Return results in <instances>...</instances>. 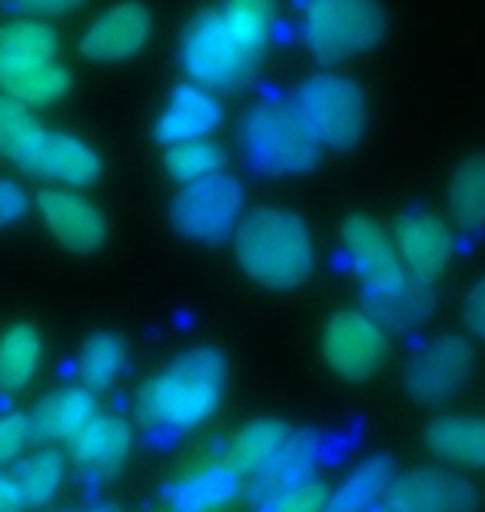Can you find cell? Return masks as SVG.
<instances>
[{
  "label": "cell",
  "mask_w": 485,
  "mask_h": 512,
  "mask_svg": "<svg viewBox=\"0 0 485 512\" xmlns=\"http://www.w3.org/2000/svg\"><path fill=\"white\" fill-rule=\"evenodd\" d=\"M280 0H216L190 17L180 37V64L190 84L240 87L253 80L270 50Z\"/></svg>",
  "instance_id": "obj_1"
},
{
  "label": "cell",
  "mask_w": 485,
  "mask_h": 512,
  "mask_svg": "<svg viewBox=\"0 0 485 512\" xmlns=\"http://www.w3.org/2000/svg\"><path fill=\"white\" fill-rule=\"evenodd\" d=\"M243 276L270 293H293L316 273V243L306 220L283 207L250 210L233 233Z\"/></svg>",
  "instance_id": "obj_2"
},
{
  "label": "cell",
  "mask_w": 485,
  "mask_h": 512,
  "mask_svg": "<svg viewBox=\"0 0 485 512\" xmlns=\"http://www.w3.org/2000/svg\"><path fill=\"white\" fill-rule=\"evenodd\" d=\"M226 356L213 346H193L180 353L167 370L143 383L137 416L157 433H190L203 426L223 403Z\"/></svg>",
  "instance_id": "obj_3"
},
{
  "label": "cell",
  "mask_w": 485,
  "mask_h": 512,
  "mask_svg": "<svg viewBox=\"0 0 485 512\" xmlns=\"http://www.w3.org/2000/svg\"><path fill=\"white\" fill-rule=\"evenodd\" d=\"M240 150L250 173L266 180L303 177L323 157L319 140L290 104H253L240 120Z\"/></svg>",
  "instance_id": "obj_4"
},
{
  "label": "cell",
  "mask_w": 485,
  "mask_h": 512,
  "mask_svg": "<svg viewBox=\"0 0 485 512\" xmlns=\"http://www.w3.org/2000/svg\"><path fill=\"white\" fill-rule=\"evenodd\" d=\"M299 30L319 64H343L383 44L389 14L379 0H299Z\"/></svg>",
  "instance_id": "obj_5"
},
{
  "label": "cell",
  "mask_w": 485,
  "mask_h": 512,
  "mask_svg": "<svg viewBox=\"0 0 485 512\" xmlns=\"http://www.w3.org/2000/svg\"><path fill=\"white\" fill-rule=\"evenodd\" d=\"M290 107L299 120L309 127V133L319 140V147L329 150H353L366 137L369 127V97L363 84L353 77L319 70L306 77L293 90Z\"/></svg>",
  "instance_id": "obj_6"
},
{
  "label": "cell",
  "mask_w": 485,
  "mask_h": 512,
  "mask_svg": "<svg viewBox=\"0 0 485 512\" xmlns=\"http://www.w3.org/2000/svg\"><path fill=\"white\" fill-rule=\"evenodd\" d=\"M243 207V183L230 173H213L196 183H183L170 203V227L190 243L220 247V243L233 240L243 220Z\"/></svg>",
  "instance_id": "obj_7"
},
{
  "label": "cell",
  "mask_w": 485,
  "mask_h": 512,
  "mask_svg": "<svg viewBox=\"0 0 485 512\" xmlns=\"http://www.w3.org/2000/svg\"><path fill=\"white\" fill-rule=\"evenodd\" d=\"M323 363L346 383H366L389 356V336L363 310H339L319 333Z\"/></svg>",
  "instance_id": "obj_8"
},
{
  "label": "cell",
  "mask_w": 485,
  "mask_h": 512,
  "mask_svg": "<svg viewBox=\"0 0 485 512\" xmlns=\"http://www.w3.org/2000/svg\"><path fill=\"white\" fill-rule=\"evenodd\" d=\"M476 353L462 336H439L419 346L406 366V393L419 406H446L469 386Z\"/></svg>",
  "instance_id": "obj_9"
},
{
  "label": "cell",
  "mask_w": 485,
  "mask_h": 512,
  "mask_svg": "<svg viewBox=\"0 0 485 512\" xmlns=\"http://www.w3.org/2000/svg\"><path fill=\"white\" fill-rule=\"evenodd\" d=\"M27 177L37 180H54L67 190H87L103 177V160L100 153L90 147L87 140L74 137L64 130H47L37 137V143L24 153V160L17 163Z\"/></svg>",
  "instance_id": "obj_10"
},
{
  "label": "cell",
  "mask_w": 485,
  "mask_h": 512,
  "mask_svg": "<svg viewBox=\"0 0 485 512\" xmlns=\"http://www.w3.org/2000/svg\"><path fill=\"white\" fill-rule=\"evenodd\" d=\"M392 243H396L402 266L426 283L439 280L452 260V247H456L449 223L426 207H409L406 213H399L396 227H392Z\"/></svg>",
  "instance_id": "obj_11"
},
{
  "label": "cell",
  "mask_w": 485,
  "mask_h": 512,
  "mask_svg": "<svg viewBox=\"0 0 485 512\" xmlns=\"http://www.w3.org/2000/svg\"><path fill=\"white\" fill-rule=\"evenodd\" d=\"M153 37V14L140 0H123L113 4L84 30L80 37V54L97 64H120V60L137 57Z\"/></svg>",
  "instance_id": "obj_12"
},
{
  "label": "cell",
  "mask_w": 485,
  "mask_h": 512,
  "mask_svg": "<svg viewBox=\"0 0 485 512\" xmlns=\"http://www.w3.org/2000/svg\"><path fill=\"white\" fill-rule=\"evenodd\" d=\"M389 499L402 512H476L479 493L462 473L452 469H412L392 479Z\"/></svg>",
  "instance_id": "obj_13"
},
{
  "label": "cell",
  "mask_w": 485,
  "mask_h": 512,
  "mask_svg": "<svg viewBox=\"0 0 485 512\" xmlns=\"http://www.w3.org/2000/svg\"><path fill=\"white\" fill-rule=\"evenodd\" d=\"M37 210L50 237L70 253H94L107 240V217L100 213L97 203L80 197L77 190H44L37 197Z\"/></svg>",
  "instance_id": "obj_14"
},
{
  "label": "cell",
  "mask_w": 485,
  "mask_h": 512,
  "mask_svg": "<svg viewBox=\"0 0 485 512\" xmlns=\"http://www.w3.org/2000/svg\"><path fill=\"white\" fill-rule=\"evenodd\" d=\"M363 313L383 326L386 333H412L436 310V290L409 270L383 286H363L359 290Z\"/></svg>",
  "instance_id": "obj_15"
},
{
  "label": "cell",
  "mask_w": 485,
  "mask_h": 512,
  "mask_svg": "<svg viewBox=\"0 0 485 512\" xmlns=\"http://www.w3.org/2000/svg\"><path fill=\"white\" fill-rule=\"evenodd\" d=\"M339 237H343L346 260L359 273L363 286H383L406 273V266H402L396 253V243H392L389 233L379 227L373 217H366V213L346 217Z\"/></svg>",
  "instance_id": "obj_16"
},
{
  "label": "cell",
  "mask_w": 485,
  "mask_h": 512,
  "mask_svg": "<svg viewBox=\"0 0 485 512\" xmlns=\"http://www.w3.org/2000/svg\"><path fill=\"white\" fill-rule=\"evenodd\" d=\"M220 124H223L220 100L200 84H180L170 90L167 104H163L157 124H153V137L163 147H173V143L210 137Z\"/></svg>",
  "instance_id": "obj_17"
},
{
  "label": "cell",
  "mask_w": 485,
  "mask_h": 512,
  "mask_svg": "<svg viewBox=\"0 0 485 512\" xmlns=\"http://www.w3.org/2000/svg\"><path fill=\"white\" fill-rule=\"evenodd\" d=\"M133 433L120 416H97L74 443H70V463L80 469L87 483H107L117 476L123 459L130 456Z\"/></svg>",
  "instance_id": "obj_18"
},
{
  "label": "cell",
  "mask_w": 485,
  "mask_h": 512,
  "mask_svg": "<svg viewBox=\"0 0 485 512\" xmlns=\"http://www.w3.org/2000/svg\"><path fill=\"white\" fill-rule=\"evenodd\" d=\"M97 416V393H90L87 386H67L40 399L30 413V429L34 439L44 443H74Z\"/></svg>",
  "instance_id": "obj_19"
},
{
  "label": "cell",
  "mask_w": 485,
  "mask_h": 512,
  "mask_svg": "<svg viewBox=\"0 0 485 512\" xmlns=\"http://www.w3.org/2000/svg\"><path fill=\"white\" fill-rule=\"evenodd\" d=\"M319 446H323V439H319L316 429H309V426L290 429V436H286L280 449L270 456V463L253 476V493L270 499L276 493H283V489L306 483L316 466Z\"/></svg>",
  "instance_id": "obj_20"
},
{
  "label": "cell",
  "mask_w": 485,
  "mask_h": 512,
  "mask_svg": "<svg viewBox=\"0 0 485 512\" xmlns=\"http://www.w3.org/2000/svg\"><path fill=\"white\" fill-rule=\"evenodd\" d=\"M57 57V34L47 20L17 17L0 24V87L20 70L47 64Z\"/></svg>",
  "instance_id": "obj_21"
},
{
  "label": "cell",
  "mask_w": 485,
  "mask_h": 512,
  "mask_svg": "<svg viewBox=\"0 0 485 512\" xmlns=\"http://www.w3.org/2000/svg\"><path fill=\"white\" fill-rule=\"evenodd\" d=\"M426 449L442 463L459 469L485 466V419L439 416L426 426Z\"/></svg>",
  "instance_id": "obj_22"
},
{
  "label": "cell",
  "mask_w": 485,
  "mask_h": 512,
  "mask_svg": "<svg viewBox=\"0 0 485 512\" xmlns=\"http://www.w3.org/2000/svg\"><path fill=\"white\" fill-rule=\"evenodd\" d=\"M396 479V463L392 456H369L363 459L333 493L326 496L323 512H366L379 503V496L389 493Z\"/></svg>",
  "instance_id": "obj_23"
},
{
  "label": "cell",
  "mask_w": 485,
  "mask_h": 512,
  "mask_svg": "<svg viewBox=\"0 0 485 512\" xmlns=\"http://www.w3.org/2000/svg\"><path fill=\"white\" fill-rule=\"evenodd\" d=\"M7 473L24 499V509H44L64 486L67 459L57 449H37V453H27L17 463H10Z\"/></svg>",
  "instance_id": "obj_24"
},
{
  "label": "cell",
  "mask_w": 485,
  "mask_h": 512,
  "mask_svg": "<svg viewBox=\"0 0 485 512\" xmlns=\"http://www.w3.org/2000/svg\"><path fill=\"white\" fill-rule=\"evenodd\" d=\"M44 356V336L37 326L14 323L0 336V389L4 393H20L24 386L34 383Z\"/></svg>",
  "instance_id": "obj_25"
},
{
  "label": "cell",
  "mask_w": 485,
  "mask_h": 512,
  "mask_svg": "<svg viewBox=\"0 0 485 512\" xmlns=\"http://www.w3.org/2000/svg\"><path fill=\"white\" fill-rule=\"evenodd\" d=\"M449 213L459 230H466V233L485 230V150L469 153V157L452 170Z\"/></svg>",
  "instance_id": "obj_26"
},
{
  "label": "cell",
  "mask_w": 485,
  "mask_h": 512,
  "mask_svg": "<svg viewBox=\"0 0 485 512\" xmlns=\"http://www.w3.org/2000/svg\"><path fill=\"white\" fill-rule=\"evenodd\" d=\"M130 366V350L127 340L117 333H94L87 336V343L80 346L77 356V373L80 386H87L90 393H103L127 373Z\"/></svg>",
  "instance_id": "obj_27"
},
{
  "label": "cell",
  "mask_w": 485,
  "mask_h": 512,
  "mask_svg": "<svg viewBox=\"0 0 485 512\" xmlns=\"http://www.w3.org/2000/svg\"><path fill=\"white\" fill-rule=\"evenodd\" d=\"M286 436H290V426H286L283 419H253L250 426H243L240 433L233 436L230 453H226V466L240 479L246 476L253 479L270 463V456L280 449Z\"/></svg>",
  "instance_id": "obj_28"
},
{
  "label": "cell",
  "mask_w": 485,
  "mask_h": 512,
  "mask_svg": "<svg viewBox=\"0 0 485 512\" xmlns=\"http://www.w3.org/2000/svg\"><path fill=\"white\" fill-rule=\"evenodd\" d=\"M243 479L233 473L230 466H210L203 473L187 476L183 483L170 489V503L177 512H213L226 506L230 499L240 493Z\"/></svg>",
  "instance_id": "obj_29"
},
{
  "label": "cell",
  "mask_w": 485,
  "mask_h": 512,
  "mask_svg": "<svg viewBox=\"0 0 485 512\" xmlns=\"http://www.w3.org/2000/svg\"><path fill=\"white\" fill-rule=\"evenodd\" d=\"M70 87H74L70 70L64 64H57V60H47V64L20 70V74L10 77L0 90H4L7 97H14V100H20V104H27L30 110H34V107L60 104V100L70 94Z\"/></svg>",
  "instance_id": "obj_30"
},
{
  "label": "cell",
  "mask_w": 485,
  "mask_h": 512,
  "mask_svg": "<svg viewBox=\"0 0 485 512\" xmlns=\"http://www.w3.org/2000/svg\"><path fill=\"white\" fill-rule=\"evenodd\" d=\"M163 167H167L170 180L177 183H196L213 173H223L226 167V150L220 143H213L210 137L187 140V143H173L163 153Z\"/></svg>",
  "instance_id": "obj_31"
},
{
  "label": "cell",
  "mask_w": 485,
  "mask_h": 512,
  "mask_svg": "<svg viewBox=\"0 0 485 512\" xmlns=\"http://www.w3.org/2000/svg\"><path fill=\"white\" fill-rule=\"evenodd\" d=\"M40 133H44V124L37 120L34 110L14 97L0 94V157L20 163Z\"/></svg>",
  "instance_id": "obj_32"
},
{
  "label": "cell",
  "mask_w": 485,
  "mask_h": 512,
  "mask_svg": "<svg viewBox=\"0 0 485 512\" xmlns=\"http://www.w3.org/2000/svg\"><path fill=\"white\" fill-rule=\"evenodd\" d=\"M326 496H329L326 486L306 479V483L290 486V489H283V493L266 499V512H323Z\"/></svg>",
  "instance_id": "obj_33"
},
{
  "label": "cell",
  "mask_w": 485,
  "mask_h": 512,
  "mask_svg": "<svg viewBox=\"0 0 485 512\" xmlns=\"http://www.w3.org/2000/svg\"><path fill=\"white\" fill-rule=\"evenodd\" d=\"M34 439V429H30V413H4L0 416V466H10L24 456L27 443Z\"/></svg>",
  "instance_id": "obj_34"
},
{
  "label": "cell",
  "mask_w": 485,
  "mask_h": 512,
  "mask_svg": "<svg viewBox=\"0 0 485 512\" xmlns=\"http://www.w3.org/2000/svg\"><path fill=\"white\" fill-rule=\"evenodd\" d=\"M30 210L27 190L17 180H0V230L14 227L17 220H24Z\"/></svg>",
  "instance_id": "obj_35"
},
{
  "label": "cell",
  "mask_w": 485,
  "mask_h": 512,
  "mask_svg": "<svg viewBox=\"0 0 485 512\" xmlns=\"http://www.w3.org/2000/svg\"><path fill=\"white\" fill-rule=\"evenodd\" d=\"M462 323L472 336L485 340V276L466 293V303H462Z\"/></svg>",
  "instance_id": "obj_36"
},
{
  "label": "cell",
  "mask_w": 485,
  "mask_h": 512,
  "mask_svg": "<svg viewBox=\"0 0 485 512\" xmlns=\"http://www.w3.org/2000/svg\"><path fill=\"white\" fill-rule=\"evenodd\" d=\"M84 4H87V0H14V7L20 10V14L37 17V20L74 14V10H80Z\"/></svg>",
  "instance_id": "obj_37"
},
{
  "label": "cell",
  "mask_w": 485,
  "mask_h": 512,
  "mask_svg": "<svg viewBox=\"0 0 485 512\" xmlns=\"http://www.w3.org/2000/svg\"><path fill=\"white\" fill-rule=\"evenodd\" d=\"M0 512H24V499H20L10 473L0 469Z\"/></svg>",
  "instance_id": "obj_38"
},
{
  "label": "cell",
  "mask_w": 485,
  "mask_h": 512,
  "mask_svg": "<svg viewBox=\"0 0 485 512\" xmlns=\"http://www.w3.org/2000/svg\"><path fill=\"white\" fill-rule=\"evenodd\" d=\"M366 512H402V509L392 503V499H386V503H376L373 509H366Z\"/></svg>",
  "instance_id": "obj_39"
},
{
  "label": "cell",
  "mask_w": 485,
  "mask_h": 512,
  "mask_svg": "<svg viewBox=\"0 0 485 512\" xmlns=\"http://www.w3.org/2000/svg\"><path fill=\"white\" fill-rule=\"evenodd\" d=\"M84 512H120V509H113V506H94V509H84Z\"/></svg>",
  "instance_id": "obj_40"
},
{
  "label": "cell",
  "mask_w": 485,
  "mask_h": 512,
  "mask_svg": "<svg viewBox=\"0 0 485 512\" xmlns=\"http://www.w3.org/2000/svg\"><path fill=\"white\" fill-rule=\"evenodd\" d=\"M0 4H4V0H0Z\"/></svg>",
  "instance_id": "obj_41"
}]
</instances>
